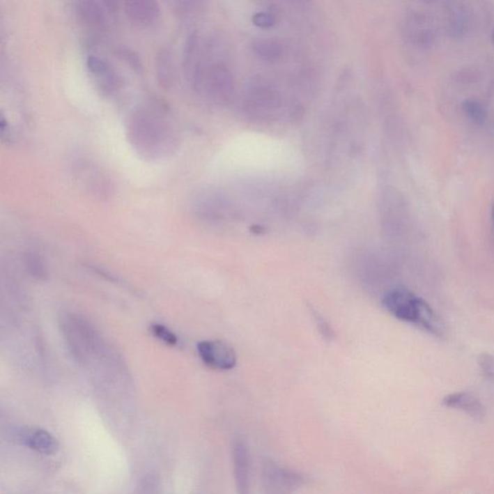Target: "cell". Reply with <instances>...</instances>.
Masks as SVG:
<instances>
[{"label":"cell","instance_id":"7a4b0ae2","mask_svg":"<svg viewBox=\"0 0 494 494\" xmlns=\"http://www.w3.org/2000/svg\"><path fill=\"white\" fill-rule=\"evenodd\" d=\"M383 305L390 314L410 323L431 334L442 337L445 325L440 316L422 298L410 291L399 288L386 293Z\"/></svg>","mask_w":494,"mask_h":494},{"label":"cell","instance_id":"6da1fadb","mask_svg":"<svg viewBox=\"0 0 494 494\" xmlns=\"http://www.w3.org/2000/svg\"><path fill=\"white\" fill-rule=\"evenodd\" d=\"M129 137L134 149L146 159L167 157L178 144L175 127L167 115L155 107H141L132 114Z\"/></svg>","mask_w":494,"mask_h":494},{"label":"cell","instance_id":"30bf717a","mask_svg":"<svg viewBox=\"0 0 494 494\" xmlns=\"http://www.w3.org/2000/svg\"><path fill=\"white\" fill-rule=\"evenodd\" d=\"M443 403L448 408L465 411L473 417H481L484 415V408L480 401L470 393L450 394L444 398Z\"/></svg>","mask_w":494,"mask_h":494},{"label":"cell","instance_id":"3957f363","mask_svg":"<svg viewBox=\"0 0 494 494\" xmlns=\"http://www.w3.org/2000/svg\"><path fill=\"white\" fill-rule=\"evenodd\" d=\"M197 353L208 367L228 371L237 364V355L229 344L222 340H205L197 344Z\"/></svg>","mask_w":494,"mask_h":494},{"label":"cell","instance_id":"2e32d148","mask_svg":"<svg viewBox=\"0 0 494 494\" xmlns=\"http://www.w3.org/2000/svg\"><path fill=\"white\" fill-rule=\"evenodd\" d=\"M150 332L157 339L162 341V342L167 344L168 346H176L178 341H179L177 335L173 331L164 327V325H160V323H152L151 327H150Z\"/></svg>","mask_w":494,"mask_h":494},{"label":"cell","instance_id":"7402d4cb","mask_svg":"<svg viewBox=\"0 0 494 494\" xmlns=\"http://www.w3.org/2000/svg\"><path fill=\"white\" fill-rule=\"evenodd\" d=\"M493 41H494V33H493Z\"/></svg>","mask_w":494,"mask_h":494},{"label":"cell","instance_id":"7c38bea8","mask_svg":"<svg viewBox=\"0 0 494 494\" xmlns=\"http://www.w3.org/2000/svg\"><path fill=\"white\" fill-rule=\"evenodd\" d=\"M80 167H82L77 170V174L90 192H93L94 190V192H101L102 195L109 192V183L98 168L86 164H82Z\"/></svg>","mask_w":494,"mask_h":494},{"label":"cell","instance_id":"ac0fdd59","mask_svg":"<svg viewBox=\"0 0 494 494\" xmlns=\"http://www.w3.org/2000/svg\"><path fill=\"white\" fill-rule=\"evenodd\" d=\"M253 24L256 26L260 27V29H270L275 26V20L272 17V15L264 13H257L254 15L252 19Z\"/></svg>","mask_w":494,"mask_h":494},{"label":"cell","instance_id":"8fae6325","mask_svg":"<svg viewBox=\"0 0 494 494\" xmlns=\"http://www.w3.org/2000/svg\"><path fill=\"white\" fill-rule=\"evenodd\" d=\"M252 49L256 55L264 61L275 63L282 59L284 47L277 39L260 38L252 43Z\"/></svg>","mask_w":494,"mask_h":494},{"label":"cell","instance_id":"52a82bcc","mask_svg":"<svg viewBox=\"0 0 494 494\" xmlns=\"http://www.w3.org/2000/svg\"><path fill=\"white\" fill-rule=\"evenodd\" d=\"M232 450L238 491L240 493H247L250 481V458L247 443L240 438L236 440Z\"/></svg>","mask_w":494,"mask_h":494},{"label":"cell","instance_id":"d6986e66","mask_svg":"<svg viewBox=\"0 0 494 494\" xmlns=\"http://www.w3.org/2000/svg\"><path fill=\"white\" fill-rule=\"evenodd\" d=\"M316 318H317V322L318 323V327H320L321 331H322L323 334L327 336L328 339H330L333 336L332 330L327 325V323L318 313H315Z\"/></svg>","mask_w":494,"mask_h":494},{"label":"cell","instance_id":"ba28073f","mask_svg":"<svg viewBox=\"0 0 494 494\" xmlns=\"http://www.w3.org/2000/svg\"><path fill=\"white\" fill-rule=\"evenodd\" d=\"M264 474L265 485L275 491H291V488H297L302 483L300 474L286 470L270 463H265Z\"/></svg>","mask_w":494,"mask_h":494},{"label":"cell","instance_id":"8992f818","mask_svg":"<svg viewBox=\"0 0 494 494\" xmlns=\"http://www.w3.org/2000/svg\"><path fill=\"white\" fill-rule=\"evenodd\" d=\"M86 64L90 75L102 93L107 95L114 94L119 88V77L109 62L91 55L87 59Z\"/></svg>","mask_w":494,"mask_h":494},{"label":"cell","instance_id":"e0dca14e","mask_svg":"<svg viewBox=\"0 0 494 494\" xmlns=\"http://www.w3.org/2000/svg\"><path fill=\"white\" fill-rule=\"evenodd\" d=\"M479 365L484 375L490 380H494V355L488 353H481L479 356Z\"/></svg>","mask_w":494,"mask_h":494},{"label":"cell","instance_id":"5bb4252c","mask_svg":"<svg viewBox=\"0 0 494 494\" xmlns=\"http://www.w3.org/2000/svg\"><path fill=\"white\" fill-rule=\"evenodd\" d=\"M463 112L473 124L483 126L488 119V111L485 105L477 100L468 99L463 102Z\"/></svg>","mask_w":494,"mask_h":494},{"label":"cell","instance_id":"ffe728a7","mask_svg":"<svg viewBox=\"0 0 494 494\" xmlns=\"http://www.w3.org/2000/svg\"><path fill=\"white\" fill-rule=\"evenodd\" d=\"M105 8L109 13H114L118 7V0H102Z\"/></svg>","mask_w":494,"mask_h":494},{"label":"cell","instance_id":"277c9868","mask_svg":"<svg viewBox=\"0 0 494 494\" xmlns=\"http://www.w3.org/2000/svg\"><path fill=\"white\" fill-rule=\"evenodd\" d=\"M124 11L130 24L143 29L155 26L162 15L157 0H124Z\"/></svg>","mask_w":494,"mask_h":494},{"label":"cell","instance_id":"44dd1931","mask_svg":"<svg viewBox=\"0 0 494 494\" xmlns=\"http://www.w3.org/2000/svg\"><path fill=\"white\" fill-rule=\"evenodd\" d=\"M491 222H493V228L494 231V200L493 203V208H491Z\"/></svg>","mask_w":494,"mask_h":494},{"label":"cell","instance_id":"9c48e42d","mask_svg":"<svg viewBox=\"0 0 494 494\" xmlns=\"http://www.w3.org/2000/svg\"><path fill=\"white\" fill-rule=\"evenodd\" d=\"M77 12L87 26L101 29L107 24V9L102 0H77Z\"/></svg>","mask_w":494,"mask_h":494},{"label":"cell","instance_id":"5b68a950","mask_svg":"<svg viewBox=\"0 0 494 494\" xmlns=\"http://www.w3.org/2000/svg\"><path fill=\"white\" fill-rule=\"evenodd\" d=\"M17 435L20 442L44 455H54L59 450V443L56 438L43 429H21L17 431Z\"/></svg>","mask_w":494,"mask_h":494},{"label":"cell","instance_id":"4fadbf2b","mask_svg":"<svg viewBox=\"0 0 494 494\" xmlns=\"http://www.w3.org/2000/svg\"><path fill=\"white\" fill-rule=\"evenodd\" d=\"M155 69H157V79L162 86L169 88L174 84V65H173L171 52L167 49H160L157 56V63H155Z\"/></svg>","mask_w":494,"mask_h":494},{"label":"cell","instance_id":"9a60e30c","mask_svg":"<svg viewBox=\"0 0 494 494\" xmlns=\"http://www.w3.org/2000/svg\"><path fill=\"white\" fill-rule=\"evenodd\" d=\"M26 264L27 270L33 277L38 279L46 277V265L42 258L36 253H29L26 256Z\"/></svg>","mask_w":494,"mask_h":494}]
</instances>
